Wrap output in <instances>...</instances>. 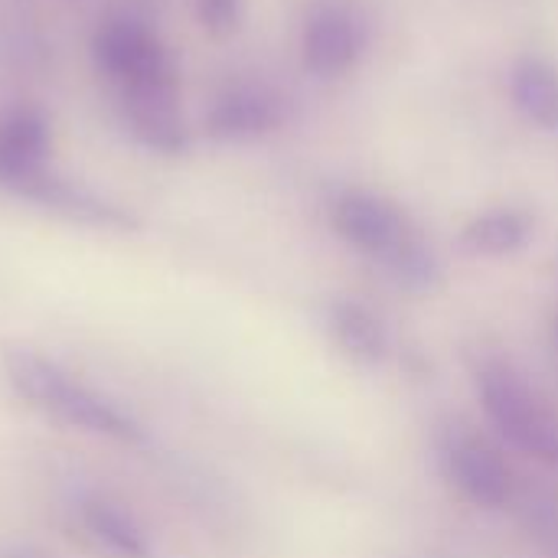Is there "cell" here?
<instances>
[{"label": "cell", "instance_id": "6da1fadb", "mask_svg": "<svg viewBox=\"0 0 558 558\" xmlns=\"http://www.w3.org/2000/svg\"><path fill=\"white\" fill-rule=\"evenodd\" d=\"M92 59L114 88L128 131L150 150L180 154L186 147L180 78L163 39L144 20L111 16L92 36Z\"/></svg>", "mask_w": 558, "mask_h": 558}, {"label": "cell", "instance_id": "7a4b0ae2", "mask_svg": "<svg viewBox=\"0 0 558 558\" xmlns=\"http://www.w3.org/2000/svg\"><path fill=\"white\" fill-rule=\"evenodd\" d=\"M3 369H7V379L13 383V389L29 405L52 415L56 422L78 428V432L105 435V438H114L124 445L144 441V432L134 418H128L121 409H114L108 399L95 396L82 383L69 379L46 356H39L26 347H10L3 353Z\"/></svg>", "mask_w": 558, "mask_h": 558}, {"label": "cell", "instance_id": "3957f363", "mask_svg": "<svg viewBox=\"0 0 558 558\" xmlns=\"http://www.w3.org/2000/svg\"><path fill=\"white\" fill-rule=\"evenodd\" d=\"M481 405L504 441L558 468V412L549 409L510 366L490 363L477 373Z\"/></svg>", "mask_w": 558, "mask_h": 558}, {"label": "cell", "instance_id": "277c9868", "mask_svg": "<svg viewBox=\"0 0 558 558\" xmlns=\"http://www.w3.org/2000/svg\"><path fill=\"white\" fill-rule=\"evenodd\" d=\"M330 222L337 229V235L356 248L360 255L386 265L392 255H399L405 248V242H412L422 229L409 219L405 209H399L392 199L379 196V193H366V190H350L333 203Z\"/></svg>", "mask_w": 558, "mask_h": 558}, {"label": "cell", "instance_id": "5b68a950", "mask_svg": "<svg viewBox=\"0 0 558 558\" xmlns=\"http://www.w3.org/2000/svg\"><path fill=\"white\" fill-rule=\"evenodd\" d=\"M369 43V23L350 0H317L304 20L301 56L320 78H337L356 69Z\"/></svg>", "mask_w": 558, "mask_h": 558}, {"label": "cell", "instance_id": "8992f818", "mask_svg": "<svg viewBox=\"0 0 558 558\" xmlns=\"http://www.w3.org/2000/svg\"><path fill=\"white\" fill-rule=\"evenodd\" d=\"M52 134L49 121L33 105H16L0 114V186L36 199L52 180L49 173Z\"/></svg>", "mask_w": 558, "mask_h": 558}, {"label": "cell", "instance_id": "52a82bcc", "mask_svg": "<svg viewBox=\"0 0 558 558\" xmlns=\"http://www.w3.org/2000/svg\"><path fill=\"white\" fill-rule=\"evenodd\" d=\"M284 118L288 105L278 92L252 82L232 85L213 101L206 114V134L216 141H255L278 131Z\"/></svg>", "mask_w": 558, "mask_h": 558}, {"label": "cell", "instance_id": "ba28073f", "mask_svg": "<svg viewBox=\"0 0 558 558\" xmlns=\"http://www.w3.org/2000/svg\"><path fill=\"white\" fill-rule=\"evenodd\" d=\"M448 474L454 481V487L474 504V507H487L497 510L510 500L513 494V474L504 464V458L484 445L481 438H458L448 454Z\"/></svg>", "mask_w": 558, "mask_h": 558}, {"label": "cell", "instance_id": "9c48e42d", "mask_svg": "<svg viewBox=\"0 0 558 558\" xmlns=\"http://www.w3.org/2000/svg\"><path fill=\"white\" fill-rule=\"evenodd\" d=\"M533 216L513 206L487 209L461 229V252L471 258H507L526 248Z\"/></svg>", "mask_w": 558, "mask_h": 558}, {"label": "cell", "instance_id": "30bf717a", "mask_svg": "<svg viewBox=\"0 0 558 558\" xmlns=\"http://www.w3.org/2000/svg\"><path fill=\"white\" fill-rule=\"evenodd\" d=\"M517 111L539 131H558V69L543 56H520L510 72Z\"/></svg>", "mask_w": 558, "mask_h": 558}, {"label": "cell", "instance_id": "8fae6325", "mask_svg": "<svg viewBox=\"0 0 558 558\" xmlns=\"http://www.w3.org/2000/svg\"><path fill=\"white\" fill-rule=\"evenodd\" d=\"M330 337L360 366H379L389 353L386 324L360 301H337L330 307Z\"/></svg>", "mask_w": 558, "mask_h": 558}, {"label": "cell", "instance_id": "7c38bea8", "mask_svg": "<svg viewBox=\"0 0 558 558\" xmlns=\"http://www.w3.org/2000/svg\"><path fill=\"white\" fill-rule=\"evenodd\" d=\"M78 523L98 549L118 558H147V539L141 526L118 504L105 497H85L78 504Z\"/></svg>", "mask_w": 558, "mask_h": 558}, {"label": "cell", "instance_id": "4fadbf2b", "mask_svg": "<svg viewBox=\"0 0 558 558\" xmlns=\"http://www.w3.org/2000/svg\"><path fill=\"white\" fill-rule=\"evenodd\" d=\"M383 268L399 288H405L412 294H432L445 281V268H441L432 242L422 232L412 242H405V248L399 255H392Z\"/></svg>", "mask_w": 558, "mask_h": 558}, {"label": "cell", "instance_id": "5bb4252c", "mask_svg": "<svg viewBox=\"0 0 558 558\" xmlns=\"http://www.w3.org/2000/svg\"><path fill=\"white\" fill-rule=\"evenodd\" d=\"M196 16L209 36H232L242 26V0H196Z\"/></svg>", "mask_w": 558, "mask_h": 558}, {"label": "cell", "instance_id": "9a60e30c", "mask_svg": "<svg viewBox=\"0 0 558 558\" xmlns=\"http://www.w3.org/2000/svg\"><path fill=\"white\" fill-rule=\"evenodd\" d=\"M7 558H29V556H7Z\"/></svg>", "mask_w": 558, "mask_h": 558}, {"label": "cell", "instance_id": "2e32d148", "mask_svg": "<svg viewBox=\"0 0 558 558\" xmlns=\"http://www.w3.org/2000/svg\"><path fill=\"white\" fill-rule=\"evenodd\" d=\"M556 340H558V320H556Z\"/></svg>", "mask_w": 558, "mask_h": 558}]
</instances>
